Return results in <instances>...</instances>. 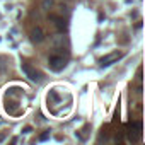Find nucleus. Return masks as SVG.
I'll use <instances>...</instances> for the list:
<instances>
[{"instance_id": "nucleus-6", "label": "nucleus", "mask_w": 145, "mask_h": 145, "mask_svg": "<svg viewBox=\"0 0 145 145\" xmlns=\"http://www.w3.org/2000/svg\"><path fill=\"white\" fill-rule=\"evenodd\" d=\"M50 21H53V22H55V26H56V29H58V31H65V29H67V26H68V24H67V21H65L63 17H60V16H53V14H51V16H50Z\"/></svg>"}, {"instance_id": "nucleus-8", "label": "nucleus", "mask_w": 145, "mask_h": 145, "mask_svg": "<svg viewBox=\"0 0 145 145\" xmlns=\"http://www.w3.org/2000/svg\"><path fill=\"white\" fill-rule=\"evenodd\" d=\"M48 138H50V131H44V133L39 137V140H41V142H43V140H48Z\"/></svg>"}, {"instance_id": "nucleus-10", "label": "nucleus", "mask_w": 145, "mask_h": 145, "mask_svg": "<svg viewBox=\"0 0 145 145\" xmlns=\"http://www.w3.org/2000/svg\"><path fill=\"white\" fill-rule=\"evenodd\" d=\"M5 140V133H2V135H0V142H4Z\"/></svg>"}, {"instance_id": "nucleus-4", "label": "nucleus", "mask_w": 145, "mask_h": 145, "mask_svg": "<svg viewBox=\"0 0 145 145\" xmlns=\"http://www.w3.org/2000/svg\"><path fill=\"white\" fill-rule=\"evenodd\" d=\"M140 131H142V123H131L128 130V138L131 142H137L140 138Z\"/></svg>"}, {"instance_id": "nucleus-2", "label": "nucleus", "mask_w": 145, "mask_h": 145, "mask_svg": "<svg viewBox=\"0 0 145 145\" xmlns=\"http://www.w3.org/2000/svg\"><path fill=\"white\" fill-rule=\"evenodd\" d=\"M65 65H67V60H65L61 55H51V56L48 58V67H50L53 72H60V70H63Z\"/></svg>"}, {"instance_id": "nucleus-9", "label": "nucleus", "mask_w": 145, "mask_h": 145, "mask_svg": "<svg viewBox=\"0 0 145 145\" xmlns=\"http://www.w3.org/2000/svg\"><path fill=\"white\" fill-rule=\"evenodd\" d=\"M31 131H33V128H31V126H24V130H22V133H24V135H27V133H31Z\"/></svg>"}, {"instance_id": "nucleus-1", "label": "nucleus", "mask_w": 145, "mask_h": 145, "mask_svg": "<svg viewBox=\"0 0 145 145\" xmlns=\"http://www.w3.org/2000/svg\"><path fill=\"white\" fill-rule=\"evenodd\" d=\"M21 70L26 74V77L31 80V82H34V84H39L41 80H43V74L39 70H36L33 65H29V63H22L21 65Z\"/></svg>"}, {"instance_id": "nucleus-5", "label": "nucleus", "mask_w": 145, "mask_h": 145, "mask_svg": "<svg viewBox=\"0 0 145 145\" xmlns=\"http://www.w3.org/2000/svg\"><path fill=\"white\" fill-rule=\"evenodd\" d=\"M31 41H33L34 44H39V43L44 41V33H43L41 27H34V29L31 31Z\"/></svg>"}, {"instance_id": "nucleus-7", "label": "nucleus", "mask_w": 145, "mask_h": 145, "mask_svg": "<svg viewBox=\"0 0 145 145\" xmlns=\"http://www.w3.org/2000/svg\"><path fill=\"white\" fill-rule=\"evenodd\" d=\"M51 7H53V0H43V4H41L43 10H50Z\"/></svg>"}, {"instance_id": "nucleus-3", "label": "nucleus", "mask_w": 145, "mask_h": 145, "mask_svg": "<svg viewBox=\"0 0 145 145\" xmlns=\"http://www.w3.org/2000/svg\"><path fill=\"white\" fill-rule=\"evenodd\" d=\"M121 58H123V53H121V51H111V53L104 55V56L99 60V63H101V67H109V65L116 63V61L121 60Z\"/></svg>"}]
</instances>
